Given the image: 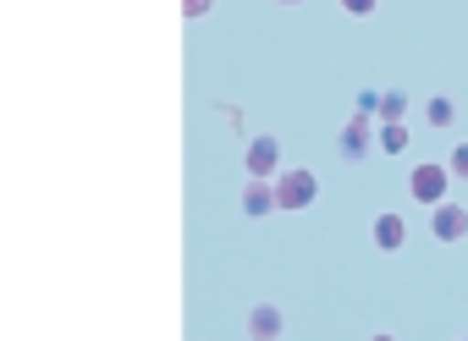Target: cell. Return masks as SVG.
Wrapping results in <instances>:
<instances>
[{
    "label": "cell",
    "instance_id": "15",
    "mask_svg": "<svg viewBox=\"0 0 468 341\" xmlns=\"http://www.w3.org/2000/svg\"><path fill=\"white\" fill-rule=\"evenodd\" d=\"M375 341H397V336H386V330H380V336H375Z\"/></svg>",
    "mask_w": 468,
    "mask_h": 341
},
{
    "label": "cell",
    "instance_id": "8",
    "mask_svg": "<svg viewBox=\"0 0 468 341\" xmlns=\"http://www.w3.org/2000/svg\"><path fill=\"white\" fill-rule=\"evenodd\" d=\"M271 209H276L271 182H265V176H249V187H243V215H249V220H265Z\"/></svg>",
    "mask_w": 468,
    "mask_h": 341
},
{
    "label": "cell",
    "instance_id": "4",
    "mask_svg": "<svg viewBox=\"0 0 468 341\" xmlns=\"http://www.w3.org/2000/svg\"><path fill=\"white\" fill-rule=\"evenodd\" d=\"M243 171H249V176H276V171H282V144H276V138H254L249 155H243Z\"/></svg>",
    "mask_w": 468,
    "mask_h": 341
},
{
    "label": "cell",
    "instance_id": "11",
    "mask_svg": "<svg viewBox=\"0 0 468 341\" xmlns=\"http://www.w3.org/2000/svg\"><path fill=\"white\" fill-rule=\"evenodd\" d=\"M424 116H430V127H452V122H457V105L435 94V100H424Z\"/></svg>",
    "mask_w": 468,
    "mask_h": 341
},
{
    "label": "cell",
    "instance_id": "14",
    "mask_svg": "<svg viewBox=\"0 0 468 341\" xmlns=\"http://www.w3.org/2000/svg\"><path fill=\"white\" fill-rule=\"evenodd\" d=\"M215 6V0H182V17H204Z\"/></svg>",
    "mask_w": 468,
    "mask_h": 341
},
{
    "label": "cell",
    "instance_id": "16",
    "mask_svg": "<svg viewBox=\"0 0 468 341\" xmlns=\"http://www.w3.org/2000/svg\"><path fill=\"white\" fill-rule=\"evenodd\" d=\"M282 6H298V0H282Z\"/></svg>",
    "mask_w": 468,
    "mask_h": 341
},
{
    "label": "cell",
    "instance_id": "1",
    "mask_svg": "<svg viewBox=\"0 0 468 341\" xmlns=\"http://www.w3.org/2000/svg\"><path fill=\"white\" fill-rule=\"evenodd\" d=\"M271 198H276V209H309L320 198V176L314 171H276Z\"/></svg>",
    "mask_w": 468,
    "mask_h": 341
},
{
    "label": "cell",
    "instance_id": "9",
    "mask_svg": "<svg viewBox=\"0 0 468 341\" xmlns=\"http://www.w3.org/2000/svg\"><path fill=\"white\" fill-rule=\"evenodd\" d=\"M375 144H380L386 155H402V149H408V127H402V122H375Z\"/></svg>",
    "mask_w": 468,
    "mask_h": 341
},
{
    "label": "cell",
    "instance_id": "7",
    "mask_svg": "<svg viewBox=\"0 0 468 341\" xmlns=\"http://www.w3.org/2000/svg\"><path fill=\"white\" fill-rule=\"evenodd\" d=\"M369 127H375L369 116H353V122L342 127V138H336V144H342V155H353V160H364V155H369V144H375V133H369Z\"/></svg>",
    "mask_w": 468,
    "mask_h": 341
},
{
    "label": "cell",
    "instance_id": "12",
    "mask_svg": "<svg viewBox=\"0 0 468 341\" xmlns=\"http://www.w3.org/2000/svg\"><path fill=\"white\" fill-rule=\"evenodd\" d=\"M446 171L468 182V144H457V149H452V160H446Z\"/></svg>",
    "mask_w": 468,
    "mask_h": 341
},
{
    "label": "cell",
    "instance_id": "6",
    "mask_svg": "<svg viewBox=\"0 0 468 341\" xmlns=\"http://www.w3.org/2000/svg\"><path fill=\"white\" fill-rule=\"evenodd\" d=\"M402 242H408V220H402L397 209L375 215V248H380V253H397Z\"/></svg>",
    "mask_w": 468,
    "mask_h": 341
},
{
    "label": "cell",
    "instance_id": "3",
    "mask_svg": "<svg viewBox=\"0 0 468 341\" xmlns=\"http://www.w3.org/2000/svg\"><path fill=\"white\" fill-rule=\"evenodd\" d=\"M430 231H435V242H463L468 237V204H457V198L430 204Z\"/></svg>",
    "mask_w": 468,
    "mask_h": 341
},
{
    "label": "cell",
    "instance_id": "5",
    "mask_svg": "<svg viewBox=\"0 0 468 341\" xmlns=\"http://www.w3.org/2000/svg\"><path fill=\"white\" fill-rule=\"evenodd\" d=\"M282 330H287L282 308H276V303H254V314H249V341H282Z\"/></svg>",
    "mask_w": 468,
    "mask_h": 341
},
{
    "label": "cell",
    "instance_id": "2",
    "mask_svg": "<svg viewBox=\"0 0 468 341\" xmlns=\"http://www.w3.org/2000/svg\"><path fill=\"white\" fill-rule=\"evenodd\" d=\"M446 187H452V171H446V165H435V160H424V165H413V171H408V198H413V204H424V209H430V204H441V198H446Z\"/></svg>",
    "mask_w": 468,
    "mask_h": 341
},
{
    "label": "cell",
    "instance_id": "10",
    "mask_svg": "<svg viewBox=\"0 0 468 341\" xmlns=\"http://www.w3.org/2000/svg\"><path fill=\"white\" fill-rule=\"evenodd\" d=\"M375 116H380V122H402V116H408V94H402V89L380 94V100H375Z\"/></svg>",
    "mask_w": 468,
    "mask_h": 341
},
{
    "label": "cell",
    "instance_id": "17",
    "mask_svg": "<svg viewBox=\"0 0 468 341\" xmlns=\"http://www.w3.org/2000/svg\"><path fill=\"white\" fill-rule=\"evenodd\" d=\"M463 341H468V336H463Z\"/></svg>",
    "mask_w": 468,
    "mask_h": 341
},
{
    "label": "cell",
    "instance_id": "13",
    "mask_svg": "<svg viewBox=\"0 0 468 341\" xmlns=\"http://www.w3.org/2000/svg\"><path fill=\"white\" fill-rule=\"evenodd\" d=\"M380 6V0H342V12H353V17H369Z\"/></svg>",
    "mask_w": 468,
    "mask_h": 341
}]
</instances>
